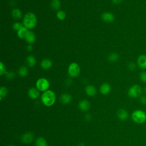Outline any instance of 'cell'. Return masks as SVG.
<instances>
[{"label":"cell","mask_w":146,"mask_h":146,"mask_svg":"<svg viewBox=\"0 0 146 146\" xmlns=\"http://www.w3.org/2000/svg\"><path fill=\"white\" fill-rule=\"evenodd\" d=\"M18 72L21 77H25L28 74V68L26 66H21L19 67Z\"/></svg>","instance_id":"obj_23"},{"label":"cell","mask_w":146,"mask_h":146,"mask_svg":"<svg viewBox=\"0 0 146 146\" xmlns=\"http://www.w3.org/2000/svg\"><path fill=\"white\" fill-rule=\"evenodd\" d=\"M56 16L58 20L63 21L66 17V14L65 11H64L63 10H59L57 11V13L56 14Z\"/></svg>","instance_id":"obj_26"},{"label":"cell","mask_w":146,"mask_h":146,"mask_svg":"<svg viewBox=\"0 0 146 146\" xmlns=\"http://www.w3.org/2000/svg\"><path fill=\"white\" fill-rule=\"evenodd\" d=\"M9 146H14V145H9Z\"/></svg>","instance_id":"obj_38"},{"label":"cell","mask_w":146,"mask_h":146,"mask_svg":"<svg viewBox=\"0 0 146 146\" xmlns=\"http://www.w3.org/2000/svg\"><path fill=\"white\" fill-rule=\"evenodd\" d=\"M35 146H47V142L43 137H39L35 140Z\"/></svg>","instance_id":"obj_21"},{"label":"cell","mask_w":146,"mask_h":146,"mask_svg":"<svg viewBox=\"0 0 146 146\" xmlns=\"http://www.w3.org/2000/svg\"><path fill=\"white\" fill-rule=\"evenodd\" d=\"M23 27V23H21V22H16L14 23L13 24V26H12V27H13V30H14L17 32L18 30H19Z\"/></svg>","instance_id":"obj_27"},{"label":"cell","mask_w":146,"mask_h":146,"mask_svg":"<svg viewBox=\"0 0 146 146\" xmlns=\"http://www.w3.org/2000/svg\"><path fill=\"white\" fill-rule=\"evenodd\" d=\"M123 1V0H112V2L115 5L120 4Z\"/></svg>","instance_id":"obj_34"},{"label":"cell","mask_w":146,"mask_h":146,"mask_svg":"<svg viewBox=\"0 0 146 146\" xmlns=\"http://www.w3.org/2000/svg\"><path fill=\"white\" fill-rule=\"evenodd\" d=\"M6 76L7 79H8L9 80H11V79H14L15 78V74L13 71H9V72H6Z\"/></svg>","instance_id":"obj_31"},{"label":"cell","mask_w":146,"mask_h":146,"mask_svg":"<svg viewBox=\"0 0 146 146\" xmlns=\"http://www.w3.org/2000/svg\"><path fill=\"white\" fill-rule=\"evenodd\" d=\"M40 67L43 70H48L52 67V61L47 58L43 59L40 62Z\"/></svg>","instance_id":"obj_17"},{"label":"cell","mask_w":146,"mask_h":146,"mask_svg":"<svg viewBox=\"0 0 146 146\" xmlns=\"http://www.w3.org/2000/svg\"><path fill=\"white\" fill-rule=\"evenodd\" d=\"M144 92H145V93L146 94V86H145V88H144Z\"/></svg>","instance_id":"obj_37"},{"label":"cell","mask_w":146,"mask_h":146,"mask_svg":"<svg viewBox=\"0 0 146 146\" xmlns=\"http://www.w3.org/2000/svg\"><path fill=\"white\" fill-rule=\"evenodd\" d=\"M50 87V82L44 78H39L35 83V87L41 92H44L49 89Z\"/></svg>","instance_id":"obj_6"},{"label":"cell","mask_w":146,"mask_h":146,"mask_svg":"<svg viewBox=\"0 0 146 146\" xmlns=\"http://www.w3.org/2000/svg\"><path fill=\"white\" fill-rule=\"evenodd\" d=\"M72 96L68 93H64L60 95V101L63 104H67L70 103L72 100Z\"/></svg>","instance_id":"obj_15"},{"label":"cell","mask_w":146,"mask_h":146,"mask_svg":"<svg viewBox=\"0 0 146 146\" xmlns=\"http://www.w3.org/2000/svg\"><path fill=\"white\" fill-rule=\"evenodd\" d=\"M28 31H29V29L23 26V27H22L19 30H18L17 32V36H18L19 38H20L21 39H25V38L27 33H28Z\"/></svg>","instance_id":"obj_20"},{"label":"cell","mask_w":146,"mask_h":146,"mask_svg":"<svg viewBox=\"0 0 146 146\" xmlns=\"http://www.w3.org/2000/svg\"><path fill=\"white\" fill-rule=\"evenodd\" d=\"M6 68L5 67V64L2 62H0V75L2 76L4 74H6Z\"/></svg>","instance_id":"obj_28"},{"label":"cell","mask_w":146,"mask_h":146,"mask_svg":"<svg viewBox=\"0 0 146 146\" xmlns=\"http://www.w3.org/2000/svg\"><path fill=\"white\" fill-rule=\"evenodd\" d=\"M84 118H85V119H86V121H91V119H92V116L91 115V114L87 113V114H86V115H85Z\"/></svg>","instance_id":"obj_33"},{"label":"cell","mask_w":146,"mask_h":146,"mask_svg":"<svg viewBox=\"0 0 146 146\" xmlns=\"http://www.w3.org/2000/svg\"><path fill=\"white\" fill-rule=\"evenodd\" d=\"M140 103L143 105H146V96H141L140 98Z\"/></svg>","instance_id":"obj_32"},{"label":"cell","mask_w":146,"mask_h":146,"mask_svg":"<svg viewBox=\"0 0 146 146\" xmlns=\"http://www.w3.org/2000/svg\"><path fill=\"white\" fill-rule=\"evenodd\" d=\"M111 90V87L110 84L108 83H103L99 88V91L101 94L103 95H107L108 94Z\"/></svg>","instance_id":"obj_14"},{"label":"cell","mask_w":146,"mask_h":146,"mask_svg":"<svg viewBox=\"0 0 146 146\" xmlns=\"http://www.w3.org/2000/svg\"><path fill=\"white\" fill-rule=\"evenodd\" d=\"M28 96L31 99H36L40 96V91L36 87H31L29 89Z\"/></svg>","instance_id":"obj_9"},{"label":"cell","mask_w":146,"mask_h":146,"mask_svg":"<svg viewBox=\"0 0 146 146\" xmlns=\"http://www.w3.org/2000/svg\"><path fill=\"white\" fill-rule=\"evenodd\" d=\"M136 64L139 68L141 70L146 69V55L140 54L138 56L136 60Z\"/></svg>","instance_id":"obj_7"},{"label":"cell","mask_w":146,"mask_h":146,"mask_svg":"<svg viewBox=\"0 0 146 146\" xmlns=\"http://www.w3.org/2000/svg\"><path fill=\"white\" fill-rule=\"evenodd\" d=\"M25 40H26V42L30 44H32L33 43H34L36 40V36L34 32L29 30L28 33H27L25 38Z\"/></svg>","instance_id":"obj_13"},{"label":"cell","mask_w":146,"mask_h":146,"mask_svg":"<svg viewBox=\"0 0 146 146\" xmlns=\"http://www.w3.org/2000/svg\"><path fill=\"white\" fill-rule=\"evenodd\" d=\"M132 120L137 124H143L146 121V113L141 110H136L131 113Z\"/></svg>","instance_id":"obj_3"},{"label":"cell","mask_w":146,"mask_h":146,"mask_svg":"<svg viewBox=\"0 0 146 146\" xmlns=\"http://www.w3.org/2000/svg\"><path fill=\"white\" fill-rule=\"evenodd\" d=\"M26 50L28 51H31L33 50V47L32 44H28V45L26 46Z\"/></svg>","instance_id":"obj_35"},{"label":"cell","mask_w":146,"mask_h":146,"mask_svg":"<svg viewBox=\"0 0 146 146\" xmlns=\"http://www.w3.org/2000/svg\"><path fill=\"white\" fill-rule=\"evenodd\" d=\"M143 89L140 86L135 84L131 86L128 90V95L131 98H137L141 96Z\"/></svg>","instance_id":"obj_4"},{"label":"cell","mask_w":146,"mask_h":146,"mask_svg":"<svg viewBox=\"0 0 146 146\" xmlns=\"http://www.w3.org/2000/svg\"><path fill=\"white\" fill-rule=\"evenodd\" d=\"M34 137V134L30 132H28L24 133L22 136L21 140L23 143L25 144H29L33 141Z\"/></svg>","instance_id":"obj_11"},{"label":"cell","mask_w":146,"mask_h":146,"mask_svg":"<svg viewBox=\"0 0 146 146\" xmlns=\"http://www.w3.org/2000/svg\"><path fill=\"white\" fill-rule=\"evenodd\" d=\"M90 103L86 99L81 100L78 104L79 108L80 109V111L83 112L88 111V110L90 108Z\"/></svg>","instance_id":"obj_10"},{"label":"cell","mask_w":146,"mask_h":146,"mask_svg":"<svg viewBox=\"0 0 146 146\" xmlns=\"http://www.w3.org/2000/svg\"><path fill=\"white\" fill-rule=\"evenodd\" d=\"M51 7L54 10H59V9L61 6L60 0H52L51 2Z\"/></svg>","instance_id":"obj_22"},{"label":"cell","mask_w":146,"mask_h":146,"mask_svg":"<svg viewBox=\"0 0 146 146\" xmlns=\"http://www.w3.org/2000/svg\"><path fill=\"white\" fill-rule=\"evenodd\" d=\"M78 146H84V144L83 143H80V144H79Z\"/></svg>","instance_id":"obj_36"},{"label":"cell","mask_w":146,"mask_h":146,"mask_svg":"<svg viewBox=\"0 0 146 146\" xmlns=\"http://www.w3.org/2000/svg\"><path fill=\"white\" fill-rule=\"evenodd\" d=\"M102 21L106 23H111L115 20L114 15L110 12H104L101 15Z\"/></svg>","instance_id":"obj_8"},{"label":"cell","mask_w":146,"mask_h":146,"mask_svg":"<svg viewBox=\"0 0 146 146\" xmlns=\"http://www.w3.org/2000/svg\"><path fill=\"white\" fill-rule=\"evenodd\" d=\"M67 72L68 75L72 78L78 77L80 72V67L76 62H72L68 67Z\"/></svg>","instance_id":"obj_5"},{"label":"cell","mask_w":146,"mask_h":146,"mask_svg":"<svg viewBox=\"0 0 146 146\" xmlns=\"http://www.w3.org/2000/svg\"><path fill=\"white\" fill-rule=\"evenodd\" d=\"M117 116L119 120L121 121H124L128 118L129 115L128 112L125 110L123 108H120L117 111Z\"/></svg>","instance_id":"obj_12"},{"label":"cell","mask_w":146,"mask_h":146,"mask_svg":"<svg viewBox=\"0 0 146 146\" xmlns=\"http://www.w3.org/2000/svg\"><path fill=\"white\" fill-rule=\"evenodd\" d=\"M119 58V55L116 52H111L108 56V60L111 62H116Z\"/></svg>","instance_id":"obj_24"},{"label":"cell","mask_w":146,"mask_h":146,"mask_svg":"<svg viewBox=\"0 0 146 146\" xmlns=\"http://www.w3.org/2000/svg\"><path fill=\"white\" fill-rule=\"evenodd\" d=\"M137 64L135 63L134 62H129L128 64V69L130 70V71H134L136 70V67H137Z\"/></svg>","instance_id":"obj_30"},{"label":"cell","mask_w":146,"mask_h":146,"mask_svg":"<svg viewBox=\"0 0 146 146\" xmlns=\"http://www.w3.org/2000/svg\"><path fill=\"white\" fill-rule=\"evenodd\" d=\"M85 92L89 96H94L96 94V87L92 85H88L85 88Z\"/></svg>","instance_id":"obj_16"},{"label":"cell","mask_w":146,"mask_h":146,"mask_svg":"<svg viewBox=\"0 0 146 146\" xmlns=\"http://www.w3.org/2000/svg\"><path fill=\"white\" fill-rule=\"evenodd\" d=\"M22 23L23 26L29 30L34 28L37 24V17L36 15L32 12L26 13L23 17Z\"/></svg>","instance_id":"obj_2"},{"label":"cell","mask_w":146,"mask_h":146,"mask_svg":"<svg viewBox=\"0 0 146 146\" xmlns=\"http://www.w3.org/2000/svg\"><path fill=\"white\" fill-rule=\"evenodd\" d=\"M26 62L27 65L29 67H33L36 63V60L34 56L32 55H28L26 58Z\"/></svg>","instance_id":"obj_18"},{"label":"cell","mask_w":146,"mask_h":146,"mask_svg":"<svg viewBox=\"0 0 146 146\" xmlns=\"http://www.w3.org/2000/svg\"><path fill=\"white\" fill-rule=\"evenodd\" d=\"M8 93L7 88L5 86H1L0 87V100L1 101L3 98H5Z\"/></svg>","instance_id":"obj_25"},{"label":"cell","mask_w":146,"mask_h":146,"mask_svg":"<svg viewBox=\"0 0 146 146\" xmlns=\"http://www.w3.org/2000/svg\"><path fill=\"white\" fill-rule=\"evenodd\" d=\"M11 15L15 19H20L22 17V12L20 9L15 8L13 9Z\"/></svg>","instance_id":"obj_19"},{"label":"cell","mask_w":146,"mask_h":146,"mask_svg":"<svg viewBox=\"0 0 146 146\" xmlns=\"http://www.w3.org/2000/svg\"><path fill=\"white\" fill-rule=\"evenodd\" d=\"M139 79L143 83H146V71H142L139 74Z\"/></svg>","instance_id":"obj_29"},{"label":"cell","mask_w":146,"mask_h":146,"mask_svg":"<svg viewBox=\"0 0 146 146\" xmlns=\"http://www.w3.org/2000/svg\"><path fill=\"white\" fill-rule=\"evenodd\" d=\"M40 99L43 105L46 107H51L55 103L56 95L53 91L48 90L42 94Z\"/></svg>","instance_id":"obj_1"}]
</instances>
